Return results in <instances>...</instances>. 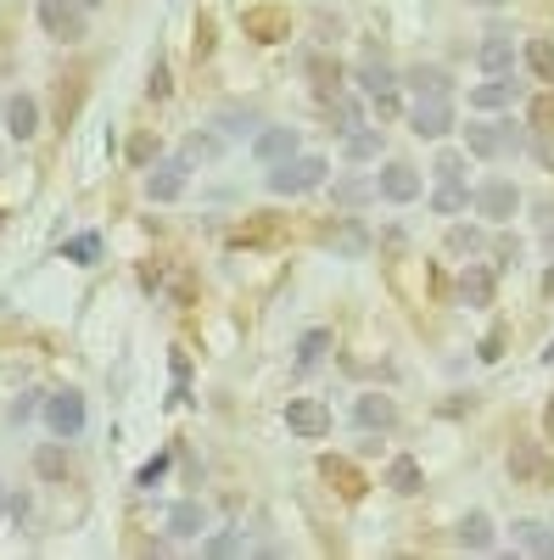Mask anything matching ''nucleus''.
<instances>
[{
	"instance_id": "f257e3e1",
	"label": "nucleus",
	"mask_w": 554,
	"mask_h": 560,
	"mask_svg": "<svg viewBox=\"0 0 554 560\" xmlns=\"http://www.w3.org/2000/svg\"><path fill=\"white\" fill-rule=\"evenodd\" d=\"M353 84H358V96L376 107V118H398L403 113V79H398V68L387 62V57H358L353 62Z\"/></svg>"
},
{
	"instance_id": "f03ea898",
	"label": "nucleus",
	"mask_w": 554,
	"mask_h": 560,
	"mask_svg": "<svg viewBox=\"0 0 554 560\" xmlns=\"http://www.w3.org/2000/svg\"><path fill=\"white\" fill-rule=\"evenodd\" d=\"M326 179H331V158H319V152H297V158L274 163V168L263 174L269 197H303V191H319Z\"/></svg>"
},
{
	"instance_id": "7ed1b4c3",
	"label": "nucleus",
	"mask_w": 554,
	"mask_h": 560,
	"mask_svg": "<svg viewBox=\"0 0 554 560\" xmlns=\"http://www.w3.org/2000/svg\"><path fill=\"white\" fill-rule=\"evenodd\" d=\"M39 420H45V432H51V438L68 443V438H84V427H90V404H84L79 387H57V393H45Z\"/></svg>"
},
{
	"instance_id": "20e7f679",
	"label": "nucleus",
	"mask_w": 554,
	"mask_h": 560,
	"mask_svg": "<svg viewBox=\"0 0 554 560\" xmlns=\"http://www.w3.org/2000/svg\"><path fill=\"white\" fill-rule=\"evenodd\" d=\"M465 152L482 158V163L516 158L521 152V129L510 118H476V124H465Z\"/></svg>"
},
{
	"instance_id": "39448f33",
	"label": "nucleus",
	"mask_w": 554,
	"mask_h": 560,
	"mask_svg": "<svg viewBox=\"0 0 554 560\" xmlns=\"http://www.w3.org/2000/svg\"><path fill=\"white\" fill-rule=\"evenodd\" d=\"M504 471L521 488H549L554 482V454L543 448V438H516L510 454H504Z\"/></svg>"
},
{
	"instance_id": "423d86ee",
	"label": "nucleus",
	"mask_w": 554,
	"mask_h": 560,
	"mask_svg": "<svg viewBox=\"0 0 554 560\" xmlns=\"http://www.w3.org/2000/svg\"><path fill=\"white\" fill-rule=\"evenodd\" d=\"M471 213H482L487 224H510V219L521 213V185H516V179H504V174L482 179V185H476Z\"/></svg>"
},
{
	"instance_id": "0eeeda50",
	"label": "nucleus",
	"mask_w": 554,
	"mask_h": 560,
	"mask_svg": "<svg viewBox=\"0 0 554 560\" xmlns=\"http://www.w3.org/2000/svg\"><path fill=\"white\" fill-rule=\"evenodd\" d=\"M34 12H39V28L62 39V45H79L84 28H90V12L79 7V0H34Z\"/></svg>"
},
{
	"instance_id": "6e6552de",
	"label": "nucleus",
	"mask_w": 554,
	"mask_h": 560,
	"mask_svg": "<svg viewBox=\"0 0 554 560\" xmlns=\"http://www.w3.org/2000/svg\"><path fill=\"white\" fill-rule=\"evenodd\" d=\"M476 68H482L487 79H516L521 51H516L510 28H487V34H482V45H476Z\"/></svg>"
},
{
	"instance_id": "1a4fd4ad",
	"label": "nucleus",
	"mask_w": 554,
	"mask_h": 560,
	"mask_svg": "<svg viewBox=\"0 0 554 560\" xmlns=\"http://www.w3.org/2000/svg\"><path fill=\"white\" fill-rule=\"evenodd\" d=\"M376 197L392 202V208L421 202V168H414V163H381L376 168Z\"/></svg>"
},
{
	"instance_id": "9d476101",
	"label": "nucleus",
	"mask_w": 554,
	"mask_h": 560,
	"mask_svg": "<svg viewBox=\"0 0 554 560\" xmlns=\"http://www.w3.org/2000/svg\"><path fill=\"white\" fill-rule=\"evenodd\" d=\"M453 124H459V118H453V96H414V107H409V129L421 135V140H443Z\"/></svg>"
},
{
	"instance_id": "9b49d317",
	"label": "nucleus",
	"mask_w": 554,
	"mask_h": 560,
	"mask_svg": "<svg viewBox=\"0 0 554 560\" xmlns=\"http://www.w3.org/2000/svg\"><path fill=\"white\" fill-rule=\"evenodd\" d=\"M297 152H303V135H297V124H263V129L252 135V158H258L263 168L286 163V158H297Z\"/></svg>"
},
{
	"instance_id": "f8f14e48",
	"label": "nucleus",
	"mask_w": 554,
	"mask_h": 560,
	"mask_svg": "<svg viewBox=\"0 0 554 560\" xmlns=\"http://www.w3.org/2000/svg\"><path fill=\"white\" fill-rule=\"evenodd\" d=\"M286 432L303 438V443L331 438V404H319V398H292V404H286Z\"/></svg>"
},
{
	"instance_id": "ddd939ff",
	"label": "nucleus",
	"mask_w": 554,
	"mask_h": 560,
	"mask_svg": "<svg viewBox=\"0 0 554 560\" xmlns=\"http://www.w3.org/2000/svg\"><path fill=\"white\" fill-rule=\"evenodd\" d=\"M185 179H191V163L174 152L168 163H157V168L146 174V197H152V202H179V197H185Z\"/></svg>"
},
{
	"instance_id": "4468645a",
	"label": "nucleus",
	"mask_w": 554,
	"mask_h": 560,
	"mask_svg": "<svg viewBox=\"0 0 554 560\" xmlns=\"http://www.w3.org/2000/svg\"><path fill=\"white\" fill-rule=\"evenodd\" d=\"M493 292H498V269H487V264H476V258L459 269V303H465V308H487Z\"/></svg>"
},
{
	"instance_id": "2eb2a0df",
	"label": "nucleus",
	"mask_w": 554,
	"mask_h": 560,
	"mask_svg": "<svg viewBox=\"0 0 554 560\" xmlns=\"http://www.w3.org/2000/svg\"><path fill=\"white\" fill-rule=\"evenodd\" d=\"M453 538H459V549H471V555H493V549H498V533H493L487 510H465V516H459V527H453Z\"/></svg>"
},
{
	"instance_id": "dca6fc26",
	"label": "nucleus",
	"mask_w": 554,
	"mask_h": 560,
	"mask_svg": "<svg viewBox=\"0 0 554 560\" xmlns=\"http://www.w3.org/2000/svg\"><path fill=\"white\" fill-rule=\"evenodd\" d=\"M353 420H358L364 432H392V427H398V404H392L387 393H358Z\"/></svg>"
},
{
	"instance_id": "f3484780",
	"label": "nucleus",
	"mask_w": 554,
	"mask_h": 560,
	"mask_svg": "<svg viewBox=\"0 0 554 560\" xmlns=\"http://www.w3.org/2000/svg\"><path fill=\"white\" fill-rule=\"evenodd\" d=\"M521 102V79H487L471 90V107L476 113H510Z\"/></svg>"
},
{
	"instance_id": "a211bd4d",
	"label": "nucleus",
	"mask_w": 554,
	"mask_h": 560,
	"mask_svg": "<svg viewBox=\"0 0 554 560\" xmlns=\"http://www.w3.org/2000/svg\"><path fill=\"white\" fill-rule=\"evenodd\" d=\"M510 544L532 560H554V522H510Z\"/></svg>"
},
{
	"instance_id": "6ab92c4d",
	"label": "nucleus",
	"mask_w": 554,
	"mask_h": 560,
	"mask_svg": "<svg viewBox=\"0 0 554 560\" xmlns=\"http://www.w3.org/2000/svg\"><path fill=\"white\" fill-rule=\"evenodd\" d=\"M381 482H387L392 493L409 499V493H421V488H426V471H421V459H414V454H392V459H387V471H381Z\"/></svg>"
},
{
	"instance_id": "aec40b11",
	"label": "nucleus",
	"mask_w": 554,
	"mask_h": 560,
	"mask_svg": "<svg viewBox=\"0 0 554 560\" xmlns=\"http://www.w3.org/2000/svg\"><path fill=\"white\" fill-rule=\"evenodd\" d=\"M7 135L12 140H34L39 135V102L28 96V90H17V96L7 102Z\"/></svg>"
},
{
	"instance_id": "412c9836",
	"label": "nucleus",
	"mask_w": 554,
	"mask_h": 560,
	"mask_svg": "<svg viewBox=\"0 0 554 560\" xmlns=\"http://www.w3.org/2000/svg\"><path fill=\"white\" fill-rule=\"evenodd\" d=\"M381 147H387V140H381V129H376V124H358V129H347V135H342V158H347V163H376V158H381Z\"/></svg>"
},
{
	"instance_id": "4be33fe9",
	"label": "nucleus",
	"mask_w": 554,
	"mask_h": 560,
	"mask_svg": "<svg viewBox=\"0 0 554 560\" xmlns=\"http://www.w3.org/2000/svg\"><path fill=\"white\" fill-rule=\"evenodd\" d=\"M202 533H208V510L197 499L168 504V538H202Z\"/></svg>"
},
{
	"instance_id": "5701e85b",
	"label": "nucleus",
	"mask_w": 554,
	"mask_h": 560,
	"mask_svg": "<svg viewBox=\"0 0 554 560\" xmlns=\"http://www.w3.org/2000/svg\"><path fill=\"white\" fill-rule=\"evenodd\" d=\"M471 202H476V191H471L465 179L437 185V191H432V213H437V219H459V213H471Z\"/></svg>"
},
{
	"instance_id": "b1692460",
	"label": "nucleus",
	"mask_w": 554,
	"mask_h": 560,
	"mask_svg": "<svg viewBox=\"0 0 554 560\" xmlns=\"http://www.w3.org/2000/svg\"><path fill=\"white\" fill-rule=\"evenodd\" d=\"M219 135L224 140H252L258 129H263V118H258V107H219Z\"/></svg>"
},
{
	"instance_id": "393cba45",
	"label": "nucleus",
	"mask_w": 554,
	"mask_h": 560,
	"mask_svg": "<svg viewBox=\"0 0 554 560\" xmlns=\"http://www.w3.org/2000/svg\"><path fill=\"white\" fill-rule=\"evenodd\" d=\"M331 353V331L326 325H314V331L297 337V376H308V370H319V359Z\"/></svg>"
},
{
	"instance_id": "a878e982",
	"label": "nucleus",
	"mask_w": 554,
	"mask_h": 560,
	"mask_svg": "<svg viewBox=\"0 0 554 560\" xmlns=\"http://www.w3.org/2000/svg\"><path fill=\"white\" fill-rule=\"evenodd\" d=\"M369 197H376V179H364V174H347V179H337V185H331V202H337V208H347V213H353L358 202H369Z\"/></svg>"
},
{
	"instance_id": "bb28decb",
	"label": "nucleus",
	"mask_w": 554,
	"mask_h": 560,
	"mask_svg": "<svg viewBox=\"0 0 554 560\" xmlns=\"http://www.w3.org/2000/svg\"><path fill=\"white\" fill-rule=\"evenodd\" d=\"M409 90H414V96H453V84H448V73L443 68H409V79H403Z\"/></svg>"
},
{
	"instance_id": "cd10ccee",
	"label": "nucleus",
	"mask_w": 554,
	"mask_h": 560,
	"mask_svg": "<svg viewBox=\"0 0 554 560\" xmlns=\"http://www.w3.org/2000/svg\"><path fill=\"white\" fill-rule=\"evenodd\" d=\"M521 62H527V68H532V73H538L543 84H554V45H549L543 34L521 45Z\"/></svg>"
},
{
	"instance_id": "c85d7f7f",
	"label": "nucleus",
	"mask_w": 554,
	"mask_h": 560,
	"mask_svg": "<svg viewBox=\"0 0 554 560\" xmlns=\"http://www.w3.org/2000/svg\"><path fill=\"white\" fill-rule=\"evenodd\" d=\"M34 471H39L45 482H62V477H68V454H62V438H57V443H45V448H34Z\"/></svg>"
},
{
	"instance_id": "c756f323",
	"label": "nucleus",
	"mask_w": 554,
	"mask_h": 560,
	"mask_svg": "<svg viewBox=\"0 0 554 560\" xmlns=\"http://www.w3.org/2000/svg\"><path fill=\"white\" fill-rule=\"evenodd\" d=\"M482 247H487L482 230H471V224H453V230H448V253H453V258L471 264V258H482Z\"/></svg>"
},
{
	"instance_id": "7c9ffc66",
	"label": "nucleus",
	"mask_w": 554,
	"mask_h": 560,
	"mask_svg": "<svg viewBox=\"0 0 554 560\" xmlns=\"http://www.w3.org/2000/svg\"><path fill=\"white\" fill-rule=\"evenodd\" d=\"M62 258H68V264H96V258H102V236H96V230L68 236V242H62Z\"/></svg>"
},
{
	"instance_id": "2f4dec72",
	"label": "nucleus",
	"mask_w": 554,
	"mask_h": 560,
	"mask_svg": "<svg viewBox=\"0 0 554 560\" xmlns=\"http://www.w3.org/2000/svg\"><path fill=\"white\" fill-rule=\"evenodd\" d=\"M219 152H224V140H219V135H191V140L179 147V158L191 163V168H197V163H213Z\"/></svg>"
},
{
	"instance_id": "473e14b6",
	"label": "nucleus",
	"mask_w": 554,
	"mask_h": 560,
	"mask_svg": "<svg viewBox=\"0 0 554 560\" xmlns=\"http://www.w3.org/2000/svg\"><path fill=\"white\" fill-rule=\"evenodd\" d=\"M319 471H326V477H337V488H342L347 499H358V471H353V465H347V459H337V454H326V459H319Z\"/></svg>"
},
{
	"instance_id": "72a5a7b5",
	"label": "nucleus",
	"mask_w": 554,
	"mask_h": 560,
	"mask_svg": "<svg viewBox=\"0 0 554 560\" xmlns=\"http://www.w3.org/2000/svg\"><path fill=\"white\" fill-rule=\"evenodd\" d=\"M168 465H174V454H168V448H163V454H152V459L141 465V471H134V488H141V493H152V488L168 477Z\"/></svg>"
},
{
	"instance_id": "f704fd0d",
	"label": "nucleus",
	"mask_w": 554,
	"mask_h": 560,
	"mask_svg": "<svg viewBox=\"0 0 554 560\" xmlns=\"http://www.w3.org/2000/svg\"><path fill=\"white\" fill-rule=\"evenodd\" d=\"M202 549H208L213 560H219V555H241V549H247V533H241V527H224V533H208V544H202Z\"/></svg>"
},
{
	"instance_id": "c9c22d12",
	"label": "nucleus",
	"mask_w": 554,
	"mask_h": 560,
	"mask_svg": "<svg viewBox=\"0 0 554 560\" xmlns=\"http://www.w3.org/2000/svg\"><path fill=\"white\" fill-rule=\"evenodd\" d=\"M432 179H437V185L465 179V158H459V152H437V163H432Z\"/></svg>"
},
{
	"instance_id": "e433bc0d",
	"label": "nucleus",
	"mask_w": 554,
	"mask_h": 560,
	"mask_svg": "<svg viewBox=\"0 0 554 560\" xmlns=\"http://www.w3.org/2000/svg\"><path fill=\"white\" fill-rule=\"evenodd\" d=\"M521 264V242L516 236H498L493 242V269H516Z\"/></svg>"
},
{
	"instance_id": "4c0bfd02",
	"label": "nucleus",
	"mask_w": 554,
	"mask_h": 560,
	"mask_svg": "<svg viewBox=\"0 0 554 560\" xmlns=\"http://www.w3.org/2000/svg\"><path fill=\"white\" fill-rule=\"evenodd\" d=\"M39 404H45V393H23V398H12V427H23V420H28Z\"/></svg>"
},
{
	"instance_id": "58836bf2",
	"label": "nucleus",
	"mask_w": 554,
	"mask_h": 560,
	"mask_svg": "<svg viewBox=\"0 0 554 560\" xmlns=\"http://www.w3.org/2000/svg\"><path fill=\"white\" fill-rule=\"evenodd\" d=\"M185 382H191V364L185 353H174V404H185Z\"/></svg>"
},
{
	"instance_id": "ea45409f",
	"label": "nucleus",
	"mask_w": 554,
	"mask_h": 560,
	"mask_svg": "<svg viewBox=\"0 0 554 560\" xmlns=\"http://www.w3.org/2000/svg\"><path fill=\"white\" fill-rule=\"evenodd\" d=\"M498 353H504V331H487V337H482V359L493 364Z\"/></svg>"
},
{
	"instance_id": "a19ab883",
	"label": "nucleus",
	"mask_w": 554,
	"mask_h": 560,
	"mask_svg": "<svg viewBox=\"0 0 554 560\" xmlns=\"http://www.w3.org/2000/svg\"><path fill=\"white\" fill-rule=\"evenodd\" d=\"M543 427H549V438H554V398L543 404Z\"/></svg>"
},
{
	"instance_id": "79ce46f5",
	"label": "nucleus",
	"mask_w": 554,
	"mask_h": 560,
	"mask_svg": "<svg viewBox=\"0 0 554 560\" xmlns=\"http://www.w3.org/2000/svg\"><path fill=\"white\" fill-rule=\"evenodd\" d=\"M471 7H482V12H498V7H504V0H471Z\"/></svg>"
},
{
	"instance_id": "37998d69",
	"label": "nucleus",
	"mask_w": 554,
	"mask_h": 560,
	"mask_svg": "<svg viewBox=\"0 0 554 560\" xmlns=\"http://www.w3.org/2000/svg\"><path fill=\"white\" fill-rule=\"evenodd\" d=\"M543 292L554 298V264H549V275H543Z\"/></svg>"
},
{
	"instance_id": "c03bdc74",
	"label": "nucleus",
	"mask_w": 554,
	"mask_h": 560,
	"mask_svg": "<svg viewBox=\"0 0 554 560\" xmlns=\"http://www.w3.org/2000/svg\"><path fill=\"white\" fill-rule=\"evenodd\" d=\"M0 510H12V493H7V482H0Z\"/></svg>"
},
{
	"instance_id": "a18cd8bd",
	"label": "nucleus",
	"mask_w": 554,
	"mask_h": 560,
	"mask_svg": "<svg viewBox=\"0 0 554 560\" xmlns=\"http://www.w3.org/2000/svg\"><path fill=\"white\" fill-rule=\"evenodd\" d=\"M79 7H84V12H96V7H107V0H79Z\"/></svg>"
},
{
	"instance_id": "49530a36",
	"label": "nucleus",
	"mask_w": 554,
	"mask_h": 560,
	"mask_svg": "<svg viewBox=\"0 0 554 560\" xmlns=\"http://www.w3.org/2000/svg\"><path fill=\"white\" fill-rule=\"evenodd\" d=\"M543 364H554V342H549V348H543Z\"/></svg>"
}]
</instances>
